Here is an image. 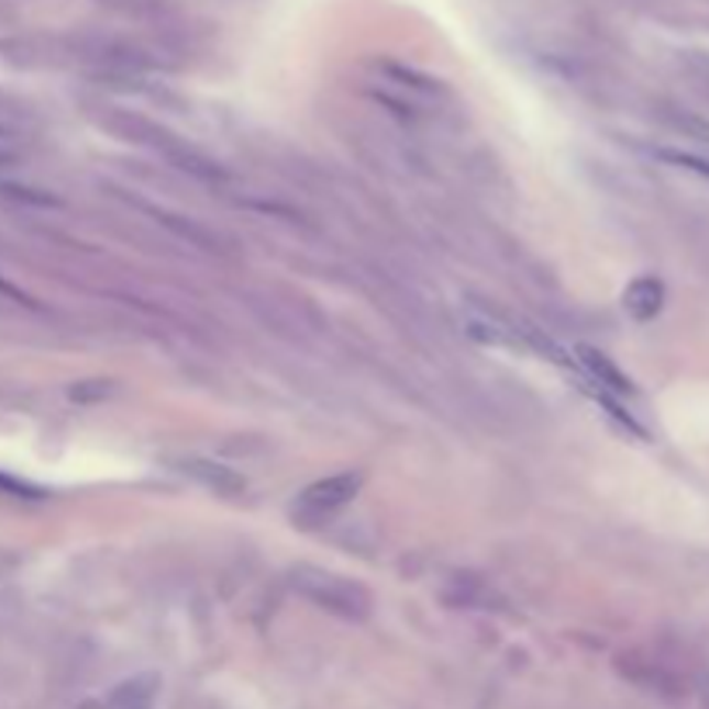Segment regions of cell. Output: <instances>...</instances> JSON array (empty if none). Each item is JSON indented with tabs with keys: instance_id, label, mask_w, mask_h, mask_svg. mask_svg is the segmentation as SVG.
<instances>
[{
	"instance_id": "5b68a950",
	"label": "cell",
	"mask_w": 709,
	"mask_h": 709,
	"mask_svg": "<svg viewBox=\"0 0 709 709\" xmlns=\"http://www.w3.org/2000/svg\"><path fill=\"white\" fill-rule=\"evenodd\" d=\"M581 361H585V367L592 370L606 388L620 391V395H630V391H633L630 377H627L617 364H609L606 353H599V350H592V346H581Z\"/></svg>"
},
{
	"instance_id": "3957f363",
	"label": "cell",
	"mask_w": 709,
	"mask_h": 709,
	"mask_svg": "<svg viewBox=\"0 0 709 709\" xmlns=\"http://www.w3.org/2000/svg\"><path fill=\"white\" fill-rule=\"evenodd\" d=\"M661 304H665V284L657 277H636L623 291V309L636 322H651L661 312Z\"/></svg>"
},
{
	"instance_id": "7a4b0ae2",
	"label": "cell",
	"mask_w": 709,
	"mask_h": 709,
	"mask_svg": "<svg viewBox=\"0 0 709 709\" xmlns=\"http://www.w3.org/2000/svg\"><path fill=\"white\" fill-rule=\"evenodd\" d=\"M361 488V475L353 470H343V475L322 478L315 485H309L295 502V516L304 519V523H319V519H329L333 512H340L346 502H353V495Z\"/></svg>"
},
{
	"instance_id": "6da1fadb",
	"label": "cell",
	"mask_w": 709,
	"mask_h": 709,
	"mask_svg": "<svg viewBox=\"0 0 709 709\" xmlns=\"http://www.w3.org/2000/svg\"><path fill=\"white\" fill-rule=\"evenodd\" d=\"M291 585H295V592L312 599L319 609L336 612L343 620H364L370 612V596L357 581L333 575V572H322V567H298Z\"/></svg>"
},
{
	"instance_id": "277c9868",
	"label": "cell",
	"mask_w": 709,
	"mask_h": 709,
	"mask_svg": "<svg viewBox=\"0 0 709 709\" xmlns=\"http://www.w3.org/2000/svg\"><path fill=\"white\" fill-rule=\"evenodd\" d=\"M180 470H184L187 478H195L198 485H204L208 491H215V495H235V491L246 488L243 475H235V470L225 467V464H211V461L191 457V461L180 464Z\"/></svg>"
},
{
	"instance_id": "8992f818",
	"label": "cell",
	"mask_w": 709,
	"mask_h": 709,
	"mask_svg": "<svg viewBox=\"0 0 709 709\" xmlns=\"http://www.w3.org/2000/svg\"><path fill=\"white\" fill-rule=\"evenodd\" d=\"M153 682H129V685H122L114 696H111V702H108V709H149V702H153V689H149Z\"/></svg>"
}]
</instances>
